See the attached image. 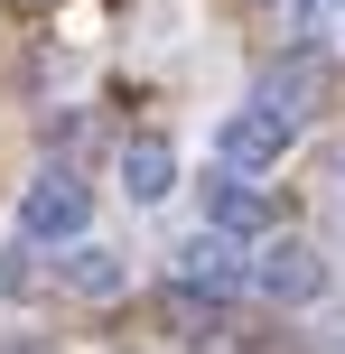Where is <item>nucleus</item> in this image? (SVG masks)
Here are the masks:
<instances>
[{
	"instance_id": "nucleus-6",
	"label": "nucleus",
	"mask_w": 345,
	"mask_h": 354,
	"mask_svg": "<svg viewBox=\"0 0 345 354\" xmlns=\"http://www.w3.org/2000/svg\"><path fill=\"white\" fill-rule=\"evenodd\" d=\"M205 224L234 233V243H243V233H271V196H261V177H252V168H215V177H205Z\"/></svg>"
},
{
	"instance_id": "nucleus-10",
	"label": "nucleus",
	"mask_w": 345,
	"mask_h": 354,
	"mask_svg": "<svg viewBox=\"0 0 345 354\" xmlns=\"http://www.w3.org/2000/svg\"><path fill=\"white\" fill-rule=\"evenodd\" d=\"M37 289V261H28V243H10L0 252V299H28Z\"/></svg>"
},
{
	"instance_id": "nucleus-4",
	"label": "nucleus",
	"mask_w": 345,
	"mask_h": 354,
	"mask_svg": "<svg viewBox=\"0 0 345 354\" xmlns=\"http://www.w3.org/2000/svg\"><path fill=\"white\" fill-rule=\"evenodd\" d=\"M290 140H299V122H290V112H271L261 93H252L243 112H224V122H215V159H224V168H271V159H290Z\"/></svg>"
},
{
	"instance_id": "nucleus-11",
	"label": "nucleus",
	"mask_w": 345,
	"mask_h": 354,
	"mask_svg": "<svg viewBox=\"0 0 345 354\" xmlns=\"http://www.w3.org/2000/svg\"><path fill=\"white\" fill-rule=\"evenodd\" d=\"M10 10H56V0H10Z\"/></svg>"
},
{
	"instance_id": "nucleus-12",
	"label": "nucleus",
	"mask_w": 345,
	"mask_h": 354,
	"mask_svg": "<svg viewBox=\"0 0 345 354\" xmlns=\"http://www.w3.org/2000/svg\"><path fill=\"white\" fill-rule=\"evenodd\" d=\"M131 354H149V345H131Z\"/></svg>"
},
{
	"instance_id": "nucleus-7",
	"label": "nucleus",
	"mask_w": 345,
	"mask_h": 354,
	"mask_svg": "<svg viewBox=\"0 0 345 354\" xmlns=\"http://www.w3.org/2000/svg\"><path fill=\"white\" fill-rule=\"evenodd\" d=\"M168 187H178V149H168L159 131L122 140V196L131 205H168Z\"/></svg>"
},
{
	"instance_id": "nucleus-5",
	"label": "nucleus",
	"mask_w": 345,
	"mask_h": 354,
	"mask_svg": "<svg viewBox=\"0 0 345 354\" xmlns=\"http://www.w3.org/2000/svg\"><path fill=\"white\" fill-rule=\"evenodd\" d=\"M56 289L103 308V299H122V289H131V261H122L112 243H93V233H75V243L56 252Z\"/></svg>"
},
{
	"instance_id": "nucleus-1",
	"label": "nucleus",
	"mask_w": 345,
	"mask_h": 354,
	"mask_svg": "<svg viewBox=\"0 0 345 354\" xmlns=\"http://www.w3.org/2000/svg\"><path fill=\"white\" fill-rule=\"evenodd\" d=\"M75 233H93V187L75 168H37L19 187V243H75Z\"/></svg>"
},
{
	"instance_id": "nucleus-9",
	"label": "nucleus",
	"mask_w": 345,
	"mask_h": 354,
	"mask_svg": "<svg viewBox=\"0 0 345 354\" xmlns=\"http://www.w3.org/2000/svg\"><path fill=\"white\" fill-rule=\"evenodd\" d=\"M196 354H271V336H261V326H234V317H205Z\"/></svg>"
},
{
	"instance_id": "nucleus-8",
	"label": "nucleus",
	"mask_w": 345,
	"mask_h": 354,
	"mask_svg": "<svg viewBox=\"0 0 345 354\" xmlns=\"http://www.w3.org/2000/svg\"><path fill=\"white\" fill-rule=\"evenodd\" d=\"M261 103L290 112V122H308V103H317V56H280V66L261 75Z\"/></svg>"
},
{
	"instance_id": "nucleus-3",
	"label": "nucleus",
	"mask_w": 345,
	"mask_h": 354,
	"mask_svg": "<svg viewBox=\"0 0 345 354\" xmlns=\"http://www.w3.org/2000/svg\"><path fill=\"white\" fill-rule=\"evenodd\" d=\"M168 289H187V299H205V308H224V299H243L252 289V261H243V243L234 233H187L178 243V261H168Z\"/></svg>"
},
{
	"instance_id": "nucleus-2",
	"label": "nucleus",
	"mask_w": 345,
	"mask_h": 354,
	"mask_svg": "<svg viewBox=\"0 0 345 354\" xmlns=\"http://www.w3.org/2000/svg\"><path fill=\"white\" fill-rule=\"evenodd\" d=\"M252 289L271 308H317L336 289V270H327V252H317L308 233H271V243L252 252Z\"/></svg>"
}]
</instances>
